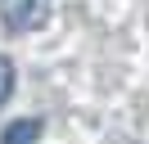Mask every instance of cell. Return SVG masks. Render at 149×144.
<instances>
[{
	"label": "cell",
	"instance_id": "obj_1",
	"mask_svg": "<svg viewBox=\"0 0 149 144\" xmlns=\"http://www.w3.org/2000/svg\"><path fill=\"white\" fill-rule=\"evenodd\" d=\"M0 18L9 32H36L50 18V0H0Z\"/></svg>",
	"mask_w": 149,
	"mask_h": 144
},
{
	"label": "cell",
	"instance_id": "obj_3",
	"mask_svg": "<svg viewBox=\"0 0 149 144\" xmlns=\"http://www.w3.org/2000/svg\"><path fill=\"white\" fill-rule=\"evenodd\" d=\"M9 95H14V63L0 54V104H5Z\"/></svg>",
	"mask_w": 149,
	"mask_h": 144
},
{
	"label": "cell",
	"instance_id": "obj_2",
	"mask_svg": "<svg viewBox=\"0 0 149 144\" xmlns=\"http://www.w3.org/2000/svg\"><path fill=\"white\" fill-rule=\"evenodd\" d=\"M41 140V117H23L0 131V144H36Z\"/></svg>",
	"mask_w": 149,
	"mask_h": 144
}]
</instances>
